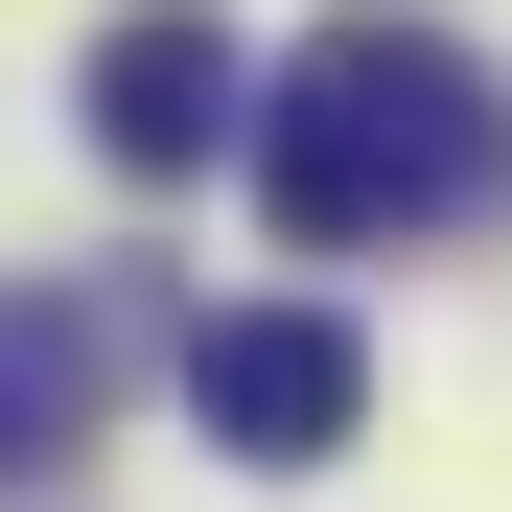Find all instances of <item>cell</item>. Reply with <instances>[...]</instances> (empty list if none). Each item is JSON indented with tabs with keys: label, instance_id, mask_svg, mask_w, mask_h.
<instances>
[{
	"label": "cell",
	"instance_id": "1",
	"mask_svg": "<svg viewBox=\"0 0 512 512\" xmlns=\"http://www.w3.org/2000/svg\"><path fill=\"white\" fill-rule=\"evenodd\" d=\"M256 210H280L303 256H373V233H466L512 210V94L443 47V24H396V0H350L303 70H280V117H256Z\"/></svg>",
	"mask_w": 512,
	"mask_h": 512
},
{
	"label": "cell",
	"instance_id": "2",
	"mask_svg": "<svg viewBox=\"0 0 512 512\" xmlns=\"http://www.w3.org/2000/svg\"><path fill=\"white\" fill-rule=\"evenodd\" d=\"M187 419H210L233 466H326V443L373 419V350H350L326 303H210V326H187Z\"/></svg>",
	"mask_w": 512,
	"mask_h": 512
},
{
	"label": "cell",
	"instance_id": "3",
	"mask_svg": "<svg viewBox=\"0 0 512 512\" xmlns=\"http://www.w3.org/2000/svg\"><path fill=\"white\" fill-rule=\"evenodd\" d=\"M256 117V47L210 24V0H117L94 24V163H140V187H187V163Z\"/></svg>",
	"mask_w": 512,
	"mask_h": 512
},
{
	"label": "cell",
	"instance_id": "4",
	"mask_svg": "<svg viewBox=\"0 0 512 512\" xmlns=\"http://www.w3.org/2000/svg\"><path fill=\"white\" fill-rule=\"evenodd\" d=\"M94 373H117V303H94V280H47V303H0V489L94 443Z\"/></svg>",
	"mask_w": 512,
	"mask_h": 512
}]
</instances>
